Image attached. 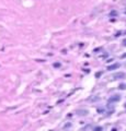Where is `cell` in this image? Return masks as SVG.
<instances>
[{"label":"cell","mask_w":126,"mask_h":131,"mask_svg":"<svg viewBox=\"0 0 126 131\" xmlns=\"http://www.w3.org/2000/svg\"><path fill=\"white\" fill-rule=\"evenodd\" d=\"M125 14H126V12H125Z\"/></svg>","instance_id":"obj_19"},{"label":"cell","mask_w":126,"mask_h":131,"mask_svg":"<svg viewBox=\"0 0 126 131\" xmlns=\"http://www.w3.org/2000/svg\"><path fill=\"white\" fill-rule=\"evenodd\" d=\"M89 111L88 110H85V109H78L76 110V115H79V116H85V115H88Z\"/></svg>","instance_id":"obj_3"},{"label":"cell","mask_w":126,"mask_h":131,"mask_svg":"<svg viewBox=\"0 0 126 131\" xmlns=\"http://www.w3.org/2000/svg\"><path fill=\"white\" fill-rule=\"evenodd\" d=\"M124 107H125V108H126V103H125V104H124Z\"/></svg>","instance_id":"obj_18"},{"label":"cell","mask_w":126,"mask_h":131,"mask_svg":"<svg viewBox=\"0 0 126 131\" xmlns=\"http://www.w3.org/2000/svg\"><path fill=\"white\" fill-rule=\"evenodd\" d=\"M92 131H103V127L97 126V127H94V128L92 129Z\"/></svg>","instance_id":"obj_5"},{"label":"cell","mask_w":126,"mask_h":131,"mask_svg":"<svg viewBox=\"0 0 126 131\" xmlns=\"http://www.w3.org/2000/svg\"><path fill=\"white\" fill-rule=\"evenodd\" d=\"M121 58H123V59H124V58H126V52H125V54H123V55H122V57H121Z\"/></svg>","instance_id":"obj_13"},{"label":"cell","mask_w":126,"mask_h":131,"mask_svg":"<svg viewBox=\"0 0 126 131\" xmlns=\"http://www.w3.org/2000/svg\"><path fill=\"white\" fill-rule=\"evenodd\" d=\"M120 67H121V64H120V63H113V64H111V66H109L108 70H109V71H112V70L118 69Z\"/></svg>","instance_id":"obj_2"},{"label":"cell","mask_w":126,"mask_h":131,"mask_svg":"<svg viewBox=\"0 0 126 131\" xmlns=\"http://www.w3.org/2000/svg\"><path fill=\"white\" fill-rule=\"evenodd\" d=\"M118 89H120V90H126V84L125 83H120Z\"/></svg>","instance_id":"obj_7"},{"label":"cell","mask_w":126,"mask_h":131,"mask_svg":"<svg viewBox=\"0 0 126 131\" xmlns=\"http://www.w3.org/2000/svg\"><path fill=\"white\" fill-rule=\"evenodd\" d=\"M102 74H103V71H98L97 73H95V78H97V79H99V78H100Z\"/></svg>","instance_id":"obj_8"},{"label":"cell","mask_w":126,"mask_h":131,"mask_svg":"<svg viewBox=\"0 0 126 131\" xmlns=\"http://www.w3.org/2000/svg\"><path fill=\"white\" fill-rule=\"evenodd\" d=\"M117 16V12H116V11H111L110 16Z\"/></svg>","instance_id":"obj_10"},{"label":"cell","mask_w":126,"mask_h":131,"mask_svg":"<svg viewBox=\"0 0 126 131\" xmlns=\"http://www.w3.org/2000/svg\"><path fill=\"white\" fill-rule=\"evenodd\" d=\"M83 70H85V69H83ZM85 72H87V73H89V72H90V70H88V69H86V70H85Z\"/></svg>","instance_id":"obj_17"},{"label":"cell","mask_w":126,"mask_h":131,"mask_svg":"<svg viewBox=\"0 0 126 131\" xmlns=\"http://www.w3.org/2000/svg\"><path fill=\"white\" fill-rule=\"evenodd\" d=\"M123 45H124V46H126V39H124V41H123Z\"/></svg>","instance_id":"obj_16"},{"label":"cell","mask_w":126,"mask_h":131,"mask_svg":"<svg viewBox=\"0 0 126 131\" xmlns=\"http://www.w3.org/2000/svg\"><path fill=\"white\" fill-rule=\"evenodd\" d=\"M70 127H71V123H70V122H68V123L65 125V129H68V128H70Z\"/></svg>","instance_id":"obj_11"},{"label":"cell","mask_w":126,"mask_h":131,"mask_svg":"<svg viewBox=\"0 0 126 131\" xmlns=\"http://www.w3.org/2000/svg\"><path fill=\"white\" fill-rule=\"evenodd\" d=\"M60 66H62V64H60V62H54V63H53V67H54L55 69H59V68H60Z\"/></svg>","instance_id":"obj_6"},{"label":"cell","mask_w":126,"mask_h":131,"mask_svg":"<svg viewBox=\"0 0 126 131\" xmlns=\"http://www.w3.org/2000/svg\"><path fill=\"white\" fill-rule=\"evenodd\" d=\"M63 102H64V100H58V102H57V104H62Z\"/></svg>","instance_id":"obj_14"},{"label":"cell","mask_w":126,"mask_h":131,"mask_svg":"<svg viewBox=\"0 0 126 131\" xmlns=\"http://www.w3.org/2000/svg\"><path fill=\"white\" fill-rule=\"evenodd\" d=\"M111 61H113V58H111V59H108V60H106V62H111Z\"/></svg>","instance_id":"obj_15"},{"label":"cell","mask_w":126,"mask_h":131,"mask_svg":"<svg viewBox=\"0 0 126 131\" xmlns=\"http://www.w3.org/2000/svg\"><path fill=\"white\" fill-rule=\"evenodd\" d=\"M118 100H121V95H112L110 98H109V103H116Z\"/></svg>","instance_id":"obj_1"},{"label":"cell","mask_w":126,"mask_h":131,"mask_svg":"<svg viewBox=\"0 0 126 131\" xmlns=\"http://www.w3.org/2000/svg\"><path fill=\"white\" fill-rule=\"evenodd\" d=\"M97 111H98L99 114H104V113H105V109H103V108H98Z\"/></svg>","instance_id":"obj_9"},{"label":"cell","mask_w":126,"mask_h":131,"mask_svg":"<svg viewBox=\"0 0 126 131\" xmlns=\"http://www.w3.org/2000/svg\"><path fill=\"white\" fill-rule=\"evenodd\" d=\"M125 77V73L124 72H120V73H116L115 75H114V79L117 80V79H123V78Z\"/></svg>","instance_id":"obj_4"},{"label":"cell","mask_w":126,"mask_h":131,"mask_svg":"<svg viewBox=\"0 0 126 131\" xmlns=\"http://www.w3.org/2000/svg\"><path fill=\"white\" fill-rule=\"evenodd\" d=\"M90 102H97V100H99V97H92V98H90Z\"/></svg>","instance_id":"obj_12"}]
</instances>
